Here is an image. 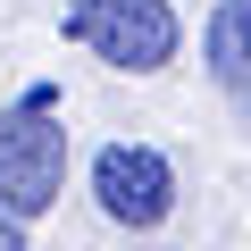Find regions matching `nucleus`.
Segmentation results:
<instances>
[{
  "label": "nucleus",
  "mask_w": 251,
  "mask_h": 251,
  "mask_svg": "<svg viewBox=\"0 0 251 251\" xmlns=\"http://www.w3.org/2000/svg\"><path fill=\"white\" fill-rule=\"evenodd\" d=\"M67 42H84L117 75H159L184 42L168 0H67Z\"/></svg>",
  "instance_id": "1"
},
{
  "label": "nucleus",
  "mask_w": 251,
  "mask_h": 251,
  "mask_svg": "<svg viewBox=\"0 0 251 251\" xmlns=\"http://www.w3.org/2000/svg\"><path fill=\"white\" fill-rule=\"evenodd\" d=\"M67 184V126H50V92H34L9 126H0V209L42 218Z\"/></svg>",
  "instance_id": "2"
},
{
  "label": "nucleus",
  "mask_w": 251,
  "mask_h": 251,
  "mask_svg": "<svg viewBox=\"0 0 251 251\" xmlns=\"http://www.w3.org/2000/svg\"><path fill=\"white\" fill-rule=\"evenodd\" d=\"M92 201H100V218L151 234V226L168 218V201H176V168H168L151 143H109V151L92 159Z\"/></svg>",
  "instance_id": "3"
},
{
  "label": "nucleus",
  "mask_w": 251,
  "mask_h": 251,
  "mask_svg": "<svg viewBox=\"0 0 251 251\" xmlns=\"http://www.w3.org/2000/svg\"><path fill=\"white\" fill-rule=\"evenodd\" d=\"M201 50H209L218 92L251 117V0H218V9H209V34H201Z\"/></svg>",
  "instance_id": "4"
},
{
  "label": "nucleus",
  "mask_w": 251,
  "mask_h": 251,
  "mask_svg": "<svg viewBox=\"0 0 251 251\" xmlns=\"http://www.w3.org/2000/svg\"><path fill=\"white\" fill-rule=\"evenodd\" d=\"M0 251H25V218H9V209H0Z\"/></svg>",
  "instance_id": "5"
}]
</instances>
